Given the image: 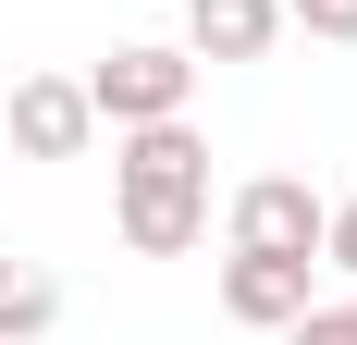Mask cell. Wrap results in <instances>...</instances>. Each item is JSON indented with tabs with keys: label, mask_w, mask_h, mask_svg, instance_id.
<instances>
[{
	"label": "cell",
	"mask_w": 357,
	"mask_h": 345,
	"mask_svg": "<svg viewBox=\"0 0 357 345\" xmlns=\"http://www.w3.org/2000/svg\"><path fill=\"white\" fill-rule=\"evenodd\" d=\"M111 198H123V247L136 259H185V247H210V148L197 124H123L111 148Z\"/></svg>",
	"instance_id": "cell-1"
},
{
	"label": "cell",
	"mask_w": 357,
	"mask_h": 345,
	"mask_svg": "<svg viewBox=\"0 0 357 345\" xmlns=\"http://www.w3.org/2000/svg\"><path fill=\"white\" fill-rule=\"evenodd\" d=\"M185 99H197V50H160V37H136V50H111V62L86 74V111H99L111 136H123V124H173Z\"/></svg>",
	"instance_id": "cell-2"
},
{
	"label": "cell",
	"mask_w": 357,
	"mask_h": 345,
	"mask_svg": "<svg viewBox=\"0 0 357 345\" xmlns=\"http://www.w3.org/2000/svg\"><path fill=\"white\" fill-rule=\"evenodd\" d=\"M321 185H296V172H259V185H234V210H222V235L234 247H271V259H321Z\"/></svg>",
	"instance_id": "cell-3"
},
{
	"label": "cell",
	"mask_w": 357,
	"mask_h": 345,
	"mask_svg": "<svg viewBox=\"0 0 357 345\" xmlns=\"http://www.w3.org/2000/svg\"><path fill=\"white\" fill-rule=\"evenodd\" d=\"M99 111H86V74H25L13 87V148L25 161H86Z\"/></svg>",
	"instance_id": "cell-4"
},
{
	"label": "cell",
	"mask_w": 357,
	"mask_h": 345,
	"mask_svg": "<svg viewBox=\"0 0 357 345\" xmlns=\"http://www.w3.org/2000/svg\"><path fill=\"white\" fill-rule=\"evenodd\" d=\"M222 309L247 321V333H284L308 309V259H271V247H234L222 259Z\"/></svg>",
	"instance_id": "cell-5"
},
{
	"label": "cell",
	"mask_w": 357,
	"mask_h": 345,
	"mask_svg": "<svg viewBox=\"0 0 357 345\" xmlns=\"http://www.w3.org/2000/svg\"><path fill=\"white\" fill-rule=\"evenodd\" d=\"M284 37V0H185V50L197 62H259Z\"/></svg>",
	"instance_id": "cell-6"
},
{
	"label": "cell",
	"mask_w": 357,
	"mask_h": 345,
	"mask_svg": "<svg viewBox=\"0 0 357 345\" xmlns=\"http://www.w3.org/2000/svg\"><path fill=\"white\" fill-rule=\"evenodd\" d=\"M62 321V284L37 272V259H0V345H37Z\"/></svg>",
	"instance_id": "cell-7"
},
{
	"label": "cell",
	"mask_w": 357,
	"mask_h": 345,
	"mask_svg": "<svg viewBox=\"0 0 357 345\" xmlns=\"http://www.w3.org/2000/svg\"><path fill=\"white\" fill-rule=\"evenodd\" d=\"M284 25H308V37H333V50H357V0H284Z\"/></svg>",
	"instance_id": "cell-8"
},
{
	"label": "cell",
	"mask_w": 357,
	"mask_h": 345,
	"mask_svg": "<svg viewBox=\"0 0 357 345\" xmlns=\"http://www.w3.org/2000/svg\"><path fill=\"white\" fill-rule=\"evenodd\" d=\"M284 345H357V296H345V309H296Z\"/></svg>",
	"instance_id": "cell-9"
},
{
	"label": "cell",
	"mask_w": 357,
	"mask_h": 345,
	"mask_svg": "<svg viewBox=\"0 0 357 345\" xmlns=\"http://www.w3.org/2000/svg\"><path fill=\"white\" fill-rule=\"evenodd\" d=\"M321 259L357 284V198H333V210H321Z\"/></svg>",
	"instance_id": "cell-10"
}]
</instances>
